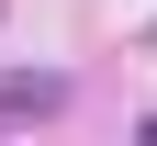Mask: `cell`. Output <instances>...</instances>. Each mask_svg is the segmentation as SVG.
<instances>
[{
    "label": "cell",
    "mask_w": 157,
    "mask_h": 146,
    "mask_svg": "<svg viewBox=\"0 0 157 146\" xmlns=\"http://www.w3.org/2000/svg\"><path fill=\"white\" fill-rule=\"evenodd\" d=\"M56 101H67V79H34V68H23V79H0V124H45Z\"/></svg>",
    "instance_id": "cell-1"
}]
</instances>
